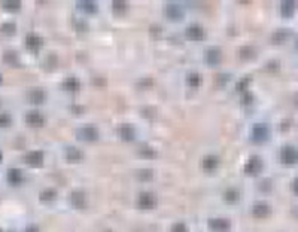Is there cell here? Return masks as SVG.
Masks as SVG:
<instances>
[{"label": "cell", "mask_w": 298, "mask_h": 232, "mask_svg": "<svg viewBox=\"0 0 298 232\" xmlns=\"http://www.w3.org/2000/svg\"><path fill=\"white\" fill-rule=\"evenodd\" d=\"M24 163L32 168H40L45 163V153L42 150H30L24 155Z\"/></svg>", "instance_id": "10"}, {"label": "cell", "mask_w": 298, "mask_h": 232, "mask_svg": "<svg viewBox=\"0 0 298 232\" xmlns=\"http://www.w3.org/2000/svg\"><path fill=\"white\" fill-rule=\"evenodd\" d=\"M264 170V161L260 155H251L246 161V164L243 167V171L246 176H251V177H257L263 173Z\"/></svg>", "instance_id": "1"}, {"label": "cell", "mask_w": 298, "mask_h": 232, "mask_svg": "<svg viewBox=\"0 0 298 232\" xmlns=\"http://www.w3.org/2000/svg\"><path fill=\"white\" fill-rule=\"evenodd\" d=\"M69 202H70V205H72L73 208H76V210H84V208H87V205H88L87 195H85V192L81 191V189H76V191L70 192V195H69Z\"/></svg>", "instance_id": "9"}, {"label": "cell", "mask_w": 298, "mask_h": 232, "mask_svg": "<svg viewBox=\"0 0 298 232\" xmlns=\"http://www.w3.org/2000/svg\"><path fill=\"white\" fill-rule=\"evenodd\" d=\"M78 9L81 12H84L85 15H94L97 14L99 11V5L97 2H93V0H84V2H78Z\"/></svg>", "instance_id": "18"}, {"label": "cell", "mask_w": 298, "mask_h": 232, "mask_svg": "<svg viewBox=\"0 0 298 232\" xmlns=\"http://www.w3.org/2000/svg\"><path fill=\"white\" fill-rule=\"evenodd\" d=\"M240 101H242L243 106H251L254 103V94L251 93V90H248V91L240 94Z\"/></svg>", "instance_id": "35"}, {"label": "cell", "mask_w": 298, "mask_h": 232, "mask_svg": "<svg viewBox=\"0 0 298 232\" xmlns=\"http://www.w3.org/2000/svg\"><path fill=\"white\" fill-rule=\"evenodd\" d=\"M103 232H113L112 229H107V231H103Z\"/></svg>", "instance_id": "40"}, {"label": "cell", "mask_w": 298, "mask_h": 232, "mask_svg": "<svg viewBox=\"0 0 298 232\" xmlns=\"http://www.w3.org/2000/svg\"><path fill=\"white\" fill-rule=\"evenodd\" d=\"M118 135L123 141H133L136 138V128L132 124H121L118 127Z\"/></svg>", "instance_id": "17"}, {"label": "cell", "mask_w": 298, "mask_h": 232, "mask_svg": "<svg viewBox=\"0 0 298 232\" xmlns=\"http://www.w3.org/2000/svg\"><path fill=\"white\" fill-rule=\"evenodd\" d=\"M63 90L67 93H78L81 90V81L76 76H67L62 84Z\"/></svg>", "instance_id": "19"}, {"label": "cell", "mask_w": 298, "mask_h": 232, "mask_svg": "<svg viewBox=\"0 0 298 232\" xmlns=\"http://www.w3.org/2000/svg\"><path fill=\"white\" fill-rule=\"evenodd\" d=\"M0 6L8 12H18V11H21L23 3L20 0H5L0 3Z\"/></svg>", "instance_id": "29"}, {"label": "cell", "mask_w": 298, "mask_h": 232, "mask_svg": "<svg viewBox=\"0 0 298 232\" xmlns=\"http://www.w3.org/2000/svg\"><path fill=\"white\" fill-rule=\"evenodd\" d=\"M279 160L283 166H295L298 161V153L295 146L292 144H286L280 149L279 153Z\"/></svg>", "instance_id": "6"}, {"label": "cell", "mask_w": 298, "mask_h": 232, "mask_svg": "<svg viewBox=\"0 0 298 232\" xmlns=\"http://www.w3.org/2000/svg\"><path fill=\"white\" fill-rule=\"evenodd\" d=\"M0 84H2V74H0Z\"/></svg>", "instance_id": "41"}, {"label": "cell", "mask_w": 298, "mask_h": 232, "mask_svg": "<svg viewBox=\"0 0 298 232\" xmlns=\"http://www.w3.org/2000/svg\"><path fill=\"white\" fill-rule=\"evenodd\" d=\"M137 177H139V180H142V182H149V180L154 179V170H151V168L140 170V171L137 173Z\"/></svg>", "instance_id": "34"}, {"label": "cell", "mask_w": 298, "mask_h": 232, "mask_svg": "<svg viewBox=\"0 0 298 232\" xmlns=\"http://www.w3.org/2000/svg\"><path fill=\"white\" fill-rule=\"evenodd\" d=\"M255 57H257V51H255V48H254V46L246 45V46H242V48L239 49V58H240V60H243V61L254 60Z\"/></svg>", "instance_id": "24"}, {"label": "cell", "mask_w": 298, "mask_h": 232, "mask_svg": "<svg viewBox=\"0 0 298 232\" xmlns=\"http://www.w3.org/2000/svg\"><path fill=\"white\" fill-rule=\"evenodd\" d=\"M185 37L191 42H201L207 37V32L203 26L200 24H191L185 30Z\"/></svg>", "instance_id": "8"}, {"label": "cell", "mask_w": 298, "mask_h": 232, "mask_svg": "<svg viewBox=\"0 0 298 232\" xmlns=\"http://www.w3.org/2000/svg\"><path fill=\"white\" fill-rule=\"evenodd\" d=\"M252 216L255 219H260V220H264L267 217L271 216V205L265 201H258L254 204L252 207Z\"/></svg>", "instance_id": "11"}, {"label": "cell", "mask_w": 298, "mask_h": 232, "mask_svg": "<svg viewBox=\"0 0 298 232\" xmlns=\"http://www.w3.org/2000/svg\"><path fill=\"white\" fill-rule=\"evenodd\" d=\"M112 12L116 17H123L129 12V3L124 0H115L112 2Z\"/></svg>", "instance_id": "23"}, {"label": "cell", "mask_w": 298, "mask_h": 232, "mask_svg": "<svg viewBox=\"0 0 298 232\" xmlns=\"http://www.w3.org/2000/svg\"><path fill=\"white\" fill-rule=\"evenodd\" d=\"M170 232H190V229H188V226L184 222H176V223L171 225Z\"/></svg>", "instance_id": "37"}, {"label": "cell", "mask_w": 298, "mask_h": 232, "mask_svg": "<svg viewBox=\"0 0 298 232\" xmlns=\"http://www.w3.org/2000/svg\"><path fill=\"white\" fill-rule=\"evenodd\" d=\"M99 128L96 125H84L81 127L78 131H76V137L81 140V141H87V143H93V141H97L99 140Z\"/></svg>", "instance_id": "5"}, {"label": "cell", "mask_w": 298, "mask_h": 232, "mask_svg": "<svg viewBox=\"0 0 298 232\" xmlns=\"http://www.w3.org/2000/svg\"><path fill=\"white\" fill-rule=\"evenodd\" d=\"M66 160L69 163H81L84 160V153L81 149H78L76 146H69L66 147V153H65Z\"/></svg>", "instance_id": "21"}, {"label": "cell", "mask_w": 298, "mask_h": 232, "mask_svg": "<svg viewBox=\"0 0 298 232\" xmlns=\"http://www.w3.org/2000/svg\"><path fill=\"white\" fill-rule=\"evenodd\" d=\"M164 15H166L167 20L173 21V23H177V21H182L184 17H185V11L184 8L176 3V2H168L164 6Z\"/></svg>", "instance_id": "4"}, {"label": "cell", "mask_w": 298, "mask_h": 232, "mask_svg": "<svg viewBox=\"0 0 298 232\" xmlns=\"http://www.w3.org/2000/svg\"><path fill=\"white\" fill-rule=\"evenodd\" d=\"M43 46V37L40 34L37 33H29L26 36V48L33 52V54H37Z\"/></svg>", "instance_id": "12"}, {"label": "cell", "mask_w": 298, "mask_h": 232, "mask_svg": "<svg viewBox=\"0 0 298 232\" xmlns=\"http://www.w3.org/2000/svg\"><path fill=\"white\" fill-rule=\"evenodd\" d=\"M2 160H3V153H2V150H0V163H2Z\"/></svg>", "instance_id": "39"}, {"label": "cell", "mask_w": 298, "mask_h": 232, "mask_svg": "<svg viewBox=\"0 0 298 232\" xmlns=\"http://www.w3.org/2000/svg\"><path fill=\"white\" fill-rule=\"evenodd\" d=\"M295 2H282L280 6V14L283 18H292L295 14Z\"/></svg>", "instance_id": "26"}, {"label": "cell", "mask_w": 298, "mask_h": 232, "mask_svg": "<svg viewBox=\"0 0 298 232\" xmlns=\"http://www.w3.org/2000/svg\"><path fill=\"white\" fill-rule=\"evenodd\" d=\"M158 205V198L151 191H143L137 197V207L140 210H154Z\"/></svg>", "instance_id": "3"}, {"label": "cell", "mask_w": 298, "mask_h": 232, "mask_svg": "<svg viewBox=\"0 0 298 232\" xmlns=\"http://www.w3.org/2000/svg\"><path fill=\"white\" fill-rule=\"evenodd\" d=\"M288 36H289V32H288V30L280 29V30L274 32V34H273V43H283V42L288 39Z\"/></svg>", "instance_id": "33"}, {"label": "cell", "mask_w": 298, "mask_h": 232, "mask_svg": "<svg viewBox=\"0 0 298 232\" xmlns=\"http://www.w3.org/2000/svg\"><path fill=\"white\" fill-rule=\"evenodd\" d=\"M45 99H46V93L42 88H32L27 93V100L32 104H42L45 101Z\"/></svg>", "instance_id": "20"}, {"label": "cell", "mask_w": 298, "mask_h": 232, "mask_svg": "<svg viewBox=\"0 0 298 232\" xmlns=\"http://www.w3.org/2000/svg\"><path fill=\"white\" fill-rule=\"evenodd\" d=\"M12 124V116L6 112H0V128H8Z\"/></svg>", "instance_id": "36"}, {"label": "cell", "mask_w": 298, "mask_h": 232, "mask_svg": "<svg viewBox=\"0 0 298 232\" xmlns=\"http://www.w3.org/2000/svg\"><path fill=\"white\" fill-rule=\"evenodd\" d=\"M218 167H219V157H216V155H206L201 160V168L206 173H213L218 170Z\"/></svg>", "instance_id": "16"}, {"label": "cell", "mask_w": 298, "mask_h": 232, "mask_svg": "<svg viewBox=\"0 0 298 232\" xmlns=\"http://www.w3.org/2000/svg\"><path fill=\"white\" fill-rule=\"evenodd\" d=\"M222 199L227 202V204H237L240 201V192L235 189V188H227L222 194Z\"/></svg>", "instance_id": "22"}, {"label": "cell", "mask_w": 298, "mask_h": 232, "mask_svg": "<svg viewBox=\"0 0 298 232\" xmlns=\"http://www.w3.org/2000/svg\"><path fill=\"white\" fill-rule=\"evenodd\" d=\"M201 82H203V79H201V74H200L199 71H190L187 74V85L191 90H199Z\"/></svg>", "instance_id": "25"}, {"label": "cell", "mask_w": 298, "mask_h": 232, "mask_svg": "<svg viewBox=\"0 0 298 232\" xmlns=\"http://www.w3.org/2000/svg\"><path fill=\"white\" fill-rule=\"evenodd\" d=\"M204 58H206V63H207L209 66H219L221 61H222V51H221V48H218V46L209 48V49L206 51V57H204Z\"/></svg>", "instance_id": "13"}, {"label": "cell", "mask_w": 298, "mask_h": 232, "mask_svg": "<svg viewBox=\"0 0 298 232\" xmlns=\"http://www.w3.org/2000/svg\"><path fill=\"white\" fill-rule=\"evenodd\" d=\"M0 232H9V231H0Z\"/></svg>", "instance_id": "42"}, {"label": "cell", "mask_w": 298, "mask_h": 232, "mask_svg": "<svg viewBox=\"0 0 298 232\" xmlns=\"http://www.w3.org/2000/svg\"><path fill=\"white\" fill-rule=\"evenodd\" d=\"M139 155L145 160H154L157 157V150L149 144H142L139 147Z\"/></svg>", "instance_id": "30"}, {"label": "cell", "mask_w": 298, "mask_h": 232, "mask_svg": "<svg viewBox=\"0 0 298 232\" xmlns=\"http://www.w3.org/2000/svg\"><path fill=\"white\" fill-rule=\"evenodd\" d=\"M231 226V220L227 217H212L207 220V228L212 232H230Z\"/></svg>", "instance_id": "7"}, {"label": "cell", "mask_w": 298, "mask_h": 232, "mask_svg": "<svg viewBox=\"0 0 298 232\" xmlns=\"http://www.w3.org/2000/svg\"><path fill=\"white\" fill-rule=\"evenodd\" d=\"M3 61L11 67H18L20 66V57L15 51H6L3 54Z\"/></svg>", "instance_id": "28"}, {"label": "cell", "mask_w": 298, "mask_h": 232, "mask_svg": "<svg viewBox=\"0 0 298 232\" xmlns=\"http://www.w3.org/2000/svg\"><path fill=\"white\" fill-rule=\"evenodd\" d=\"M58 197V192L54 189V188H45L43 191H40V194H39V199L42 201V202H52V201H55Z\"/></svg>", "instance_id": "27"}, {"label": "cell", "mask_w": 298, "mask_h": 232, "mask_svg": "<svg viewBox=\"0 0 298 232\" xmlns=\"http://www.w3.org/2000/svg\"><path fill=\"white\" fill-rule=\"evenodd\" d=\"M251 82H252V76H245L243 79H240V81L237 82L235 90L242 94V93H245V91H248V90H249Z\"/></svg>", "instance_id": "31"}, {"label": "cell", "mask_w": 298, "mask_h": 232, "mask_svg": "<svg viewBox=\"0 0 298 232\" xmlns=\"http://www.w3.org/2000/svg\"><path fill=\"white\" fill-rule=\"evenodd\" d=\"M8 183L12 186H20L24 182V173L20 168H9L6 174Z\"/></svg>", "instance_id": "15"}, {"label": "cell", "mask_w": 298, "mask_h": 232, "mask_svg": "<svg viewBox=\"0 0 298 232\" xmlns=\"http://www.w3.org/2000/svg\"><path fill=\"white\" fill-rule=\"evenodd\" d=\"M270 138V128L267 124H255L251 130V140L255 143V144H263L265 141H268Z\"/></svg>", "instance_id": "2"}, {"label": "cell", "mask_w": 298, "mask_h": 232, "mask_svg": "<svg viewBox=\"0 0 298 232\" xmlns=\"http://www.w3.org/2000/svg\"><path fill=\"white\" fill-rule=\"evenodd\" d=\"M26 122L29 127L32 128H40L43 127L45 124V116L39 112V110H30L27 115H26Z\"/></svg>", "instance_id": "14"}, {"label": "cell", "mask_w": 298, "mask_h": 232, "mask_svg": "<svg viewBox=\"0 0 298 232\" xmlns=\"http://www.w3.org/2000/svg\"><path fill=\"white\" fill-rule=\"evenodd\" d=\"M0 33L6 34V36H12V34L17 33V24L15 23H5L0 26Z\"/></svg>", "instance_id": "32"}, {"label": "cell", "mask_w": 298, "mask_h": 232, "mask_svg": "<svg viewBox=\"0 0 298 232\" xmlns=\"http://www.w3.org/2000/svg\"><path fill=\"white\" fill-rule=\"evenodd\" d=\"M26 232H37V228H36V226H29V228L26 229Z\"/></svg>", "instance_id": "38"}]
</instances>
